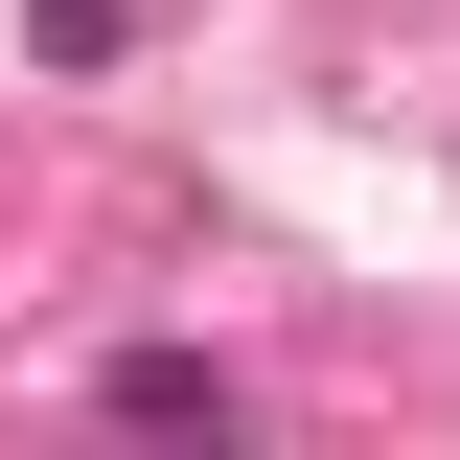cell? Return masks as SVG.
<instances>
[{"label": "cell", "mask_w": 460, "mask_h": 460, "mask_svg": "<svg viewBox=\"0 0 460 460\" xmlns=\"http://www.w3.org/2000/svg\"><path fill=\"white\" fill-rule=\"evenodd\" d=\"M115 414H162V438H230L253 392H230V368H184V345H138V368H115Z\"/></svg>", "instance_id": "6da1fadb"}]
</instances>
